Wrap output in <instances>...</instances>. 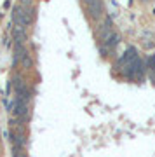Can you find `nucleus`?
I'll return each mask as SVG.
<instances>
[{"instance_id":"nucleus-3","label":"nucleus","mask_w":155,"mask_h":157,"mask_svg":"<svg viewBox=\"0 0 155 157\" xmlns=\"http://www.w3.org/2000/svg\"><path fill=\"white\" fill-rule=\"evenodd\" d=\"M12 21H14V25L25 26V7L19 4L14 6V9H12Z\"/></svg>"},{"instance_id":"nucleus-1","label":"nucleus","mask_w":155,"mask_h":157,"mask_svg":"<svg viewBox=\"0 0 155 157\" xmlns=\"http://www.w3.org/2000/svg\"><path fill=\"white\" fill-rule=\"evenodd\" d=\"M113 33H115V32L112 28V21L110 19H105V21L100 25V28H98V37H100V40L103 42V45L113 37Z\"/></svg>"},{"instance_id":"nucleus-8","label":"nucleus","mask_w":155,"mask_h":157,"mask_svg":"<svg viewBox=\"0 0 155 157\" xmlns=\"http://www.w3.org/2000/svg\"><path fill=\"white\" fill-rule=\"evenodd\" d=\"M141 2H148V0H141Z\"/></svg>"},{"instance_id":"nucleus-7","label":"nucleus","mask_w":155,"mask_h":157,"mask_svg":"<svg viewBox=\"0 0 155 157\" xmlns=\"http://www.w3.org/2000/svg\"><path fill=\"white\" fill-rule=\"evenodd\" d=\"M143 45L148 49V47H153L155 42H153V40H150V39H146V35H145V37H143Z\"/></svg>"},{"instance_id":"nucleus-4","label":"nucleus","mask_w":155,"mask_h":157,"mask_svg":"<svg viewBox=\"0 0 155 157\" xmlns=\"http://www.w3.org/2000/svg\"><path fill=\"white\" fill-rule=\"evenodd\" d=\"M119 42H120V35H119V33L115 32V33H113V37H112V39L105 44V47H108V49H113V47H115V45L119 44Z\"/></svg>"},{"instance_id":"nucleus-6","label":"nucleus","mask_w":155,"mask_h":157,"mask_svg":"<svg viewBox=\"0 0 155 157\" xmlns=\"http://www.w3.org/2000/svg\"><path fill=\"white\" fill-rule=\"evenodd\" d=\"M19 6H23L25 9H32V7H33V0H21Z\"/></svg>"},{"instance_id":"nucleus-5","label":"nucleus","mask_w":155,"mask_h":157,"mask_svg":"<svg viewBox=\"0 0 155 157\" xmlns=\"http://www.w3.org/2000/svg\"><path fill=\"white\" fill-rule=\"evenodd\" d=\"M21 65L25 68H30L32 67V65H33V59H32V56H30V52H25V54H23V58H21Z\"/></svg>"},{"instance_id":"nucleus-2","label":"nucleus","mask_w":155,"mask_h":157,"mask_svg":"<svg viewBox=\"0 0 155 157\" xmlns=\"http://www.w3.org/2000/svg\"><path fill=\"white\" fill-rule=\"evenodd\" d=\"M84 2H85V7H87L91 17L100 19L103 16V2L101 0H84Z\"/></svg>"}]
</instances>
